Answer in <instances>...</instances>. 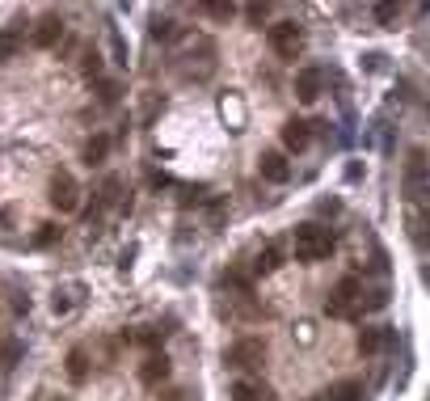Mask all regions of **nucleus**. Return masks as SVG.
<instances>
[{
  "label": "nucleus",
  "mask_w": 430,
  "mask_h": 401,
  "mask_svg": "<svg viewBox=\"0 0 430 401\" xmlns=\"http://www.w3.org/2000/svg\"><path fill=\"white\" fill-rule=\"evenodd\" d=\"M329 254H334L329 228H321V224H300V228H296V258H300V262H321V258H329Z\"/></svg>",
  "instance_id": "1"
},
{
  "label": "nucleus",
  "mask_w": 430,
  "mask_h": 401,
  "mask_svg": "<svg viewBox=\"0 0 430 401\" xmlns=\"http://www.w3.org/2000/svg\"><path fill=\"white\" fill-rule=\"evenodd\" d=\"M359 304H363V283L359 279H342L334 288V296L325 300V313L338 317V321H355L359 317Z\"/></svg>",
  "instance_id": "2"
},
{
  "label": "nucleus",
  "mask_w": 430,
  "mask_h": 401,
  "mask_svg": "<svg viewBox=\"0 0 430 401\" xmlns=\"http://www.w3.org/2000/svg\"><path fill=\"white\" fill-rule=\"evenodd\" d=\"M266 42H270V51L279 59H296L300 47H304V30H300V21H274L266 30Z\"/></svg>",
  "instance_id": "3"
},
{
  "label": "nucleus",
  "mask_w": 430,
  "mask_h": 401,
  "mask_svg": "<svg viewBox=\"0 0 430 401\" xmlns=\"http://www.w3.org/2000/svg\"><path fill=\"white\" fill-rule=\"evenodd\" d=\"M46 199H51V207H55V211H63V216H68V211H76V207H80V186H76V178L59 169V173L51 178V195H46Z\"/></svg>",
  "instance_id": "4"
},
{
  "label": "nucleus",
  "mask_w": 430,
  "mask_h": 401,
  "mask_svg": "<svg viewBox=\"0 0 430 401\" xmlns=\"http://www.w3.org/2000/svg\"><path fill=\"white\" fill-rule=\"evenodd\" d=\"M262 359H266V343H262V338H236V343L228 347V355H224V364H228V368H241V372H245V368H258Z\"/></svg>",
  "instance_id": "5"
},
{
  "label": "nucleus",
  "mask_w": 430,
  "mask_h": 401,
  "mask_svg": "<svg viewBox=\"0 0 430 401\" xmlns=\"http://www.w3.org/2000/svg\"><path fill=\"white\" fill-rule=\"evenodd\" d=\"M258 173H262L270 186H283V182H291V165H287V156H283L279 148H266V152L258 156Z\"/></svg>",
  "instance_id": "6"
},
{
  "label": "nucleus",
  "mask_w": 430,
  "mask_h": 401,
  "mask_svg": "<svg viewBox=\"0 0 430 401\" xmlns=\"http://www.w3.org/2000/svg\"><path fill=\"white\" fill-rule=\"evenodd\" d=\"M397 343L393 326H372V330H359V355H380Z\"/></svg>",
  "instance_id": "7"
},
{
  "label": "nucleus",
  "mask_w": 430,
  "mask_h": 401,
  "mask_svg": "<svg viewBox=\"0 0 430 401\" xmlns=\"http://www.w3.org/2000/svg\"><path fill=\"white\" fill-rule=\"evenodd\" d=\"M321 85H325L321 68H300V72H296V97H300L304 106H312V101L321 97Z\"/></svg>",
  "instance_id": "8"
},
{
  "label": "nucleus",
  "mask_w": 430,
  "mask_h": 401,
  "mask_svg": "<svg viewBox=\"0 0 430 401\" xmlns=\"http://www.w3.org/2000/svg\"><path fill=\"white\" fill-rule=\"evenodd\" d=\"M308 140H312V123L291 118V123L283 127V148H287V152H304V148H308Z\"/></svg>",
  "instance_id": "9"
},
{
  "label": "nucleus",
  "mask_w": 430,
  "mask_h": 401,
  "mask_svg": "<svg viewBox=\"0 0 430 401\" xmlns=\"http://www.w3.org/2000/svg\"><path fill=\"white\" fill-rule=\"evenodd\" d=\"M139 381H144L148 389L165 385V381H169V355H148V359L139 364Z\"/></svg>",
  "instance_id": "10"
},
{
  "label": "nucleus",
  "mask_w": 430,
  "mask_h": 401,
  "mask_svg": "<svg viewBox=\"0 0 430 401\" xmlns=\"http://www.w3.org/2000/svg\"><path fill=\"white\" fill-rule=\"evenodd\" d=\"M59 34H63L59 13H46V17L34 25V47H55V42H59Z\"/></svg>",
  "instance_id": "11"
},
{
  "label": "nucleus",
  "mask_w": 430,
  "mask_h": 401,
  "mask_svg": "<svg viewBox=\"0 0 430 401\" xmlns=\"http://www.w3.org/2000/svg\"><path fill=\"white\" fill-rule=\"evenodd\" d=\"M68 381L72 385H84L89 381V355H84V347H72L68 351Z\"/></svg>",
  "instance_id": "12"
},
{
  "label": "nucleus",
  "mask_w": 430,
  "mask_h": 401,
  "mask_svg": "<svg viewBox=\"0 0 430 401\" xmlns=\"http://www.w3.org/2000/svg\"><path fill=\"white\" fill-rule=\"evenodd\" d=\"M279 266H283V249H279V245H266V249L258 254V262H253L258 275H274Z\"/></svg>",
  "instance_id": "13"
},
{
  "label": "nucleus",
  "mask_w": 430,
  "mask_h": 401,
  "mask_svg": "<svg viewBox=\"0 0 430 401\" xmlns=\"http://www.w3.org/2000/svg\"><path fill=\"white\" fill-rule=\"evenodd\" d=\"M106 152H110V135H93V140H84V165H101Z\"/></svg>",
  "instance_id": "14"
},
{
  "label": "nucleus",
  "mask_w": 430,
  "mask_h": 401,
  "mask_svg": "<svg viewBox=\"0 0 430 401\" xmlns=\"http://www.w3.org/2000/svg\"><path fill=\"white\" fill-rule=\"evenodd\" d=\"M329 401H363V385L359 381H338L329 389Z\"/></svg>",
  "instance_id": "15"
},
{
  "label": "nucleus",
  "mask_w": 430,
  "mask_h": 401,
  "mask_svg": "<svg viewBox=\"0 0 430 401\" xmlns=\"http://www.w3.org/2000/svg\"><path fill=\"white\" fill-rule=\"evenodd\" d=\"M148 34H152V38H173V34H177V21H173V17H152Z\"/></svg>",
  "instance_id": "16"
},
{
  "label": "nucleus",
  "mask_w": 430,
  "mask_h": 401,
  "mask_svg": "<svg viewBox=\"0 0 430 401\" xmlns=\"http://www.w3.org/2000/svg\"><path fill=\"white\" fill-rule=\"evenodd\" d=\"M232 401H262V389L253 381H236L232 385Z\"/></svg>",
  "instance_id": "17"
},
{
  "label": "nucleus",
  "mask_w": 430,
  "mask_h": 401,
  "mask_svg": "<svg viewBox=\"0 0 430 401\" xmlns=\"http://www.w3.org/2000/svg\"><path fill=\"white\" fill-rule=\"evenodd\" d=\"M110 51H114V63H118V68H127V55H131V47H127V38H122L118 30L110 34Z\"/></svg>",
  "instance_id": "18"
},
{
  "label": "nucleus",
  "mask_w": 430,
  "mask_h": 401,
  "mask_svg": "<svg viewBox=\"0 0 430 401\" xmlns=\"http://www.w3.org/2000/svg\"><path fill=\"white\" fill-rule=\"evenodd\" d=\"M118 93H122V89H118V80H97V101H101V106H114V101H118Z\"/></svg>",
  "instance_id": "19"
},
{
  "label": "nucleus",
  "mask_w": 430,
  "mask_h": 401,
  "mask_svg": "<svg viewBox=\"0 0 430 401\" xmlns=\"http://www.w3.org/2000/svg\"><path fill=\"white\" fill-rule=\"evenodd\" d=\"M59 237H63V228H59V224H42V233H34V245H38V249H46V245H55Z\"/></svg>",
  "instance_id": "20"
},
{
  "label": "nucleus",
  "mask_w": 430,
  "mask_h": 401,
  "mask_svg": "<svg viewBox=\"0 0 430 401\" xmlns=\"http://www.w3.org/2000/svg\"><path fill=\"white\" fill-rule=\"evenodd\" d=\"M118 195H122V182L118 178H106V186H101V207H110V203H118Z\"/></svg>",
  "instance_id": "21"
},
{
  "label": "nucleus",
  "mask_w": 430,
  "mask_h": 401,
  "mask_svg": "<svg viewBox=\"0 0 430 401\" xmlns=\"http://www.w3.org/2000/svg\"><path fill=\"white\" fill-rule=\"evenodd\" d=\"M80 59H84V63H80V68H84V76H101V55H97V51H84Z\"/></svg>",
  "instance_id": "22"
},
{
  "label": "nucleus",
  "mask_w": 430,
  "mask_h": 401,
  "mask_svg": "<svg viewBox=\"0 0 430 401\" xmlns=\"http://www.w3.org/2000/svg\"><path fill=\"white\" fill-rule=\"evenodd\" d=\"M68 309H72V296H68V292H55V296H51V313H55V317H63Z\"/></svg>",
  "instance_id": "23"
},
{
  "label": "nucleus",
  "mask_w": 430,
  "mask_h": 401,
  "mask_svg": "<svg viewBox=\"0 0 430 401\" xmlns=\"http://www.w3.org/2000/svg\"><path fill=\"white\" fill-rule=\"evenodd\" d=\"M17 55V34H0V63Z\"/></svg>",
  "instance_id": "24"
},
{
  "label": "nucleus",
  "mask_w": 430,
  "mask_h": 401,
  "mask_svg": "<svg viewBox=\"0 0 430 401\" xmlns=\"http://www.w3.org/2000/svg\"><path fill=\"white\" fill-rule=\"evenodd\" d=\"M376 21L380 25H393L397 21V4H376Z\"/></svg>",
  "instance_id": "25"
},
{
  "label": "nucleus",
  "mask_w": 430,
  "mask_h": 401,
  "mask_svg": "<svg viewBox=\"0 0 430 401\" xmlns=\"http://www.w3.org/2000/svg\"><path fill=\"white\" fill-rule=\"evenodd\" d=\"M410 224H414V237H418L422 245H430V216L422 220V224H418V220H410Z\"/></svg>",
  "instance_id": "26"
},
{
  "label": "nucleus",
  "mask_w": 430,
  "mask_h": 401,
  "mask_svg": "<svg viewBox=\"0 0 430 401\" xmlns=\"http://www.w3.org/2000/svg\"><path fill=\"white\" fill-rule=\"evenodd\" d=\"M245 13H249V21H253V25H262V21H266V13H270V8H266V4H249V8H245Z\"/></svg>",
  "instance_id": "27"
},
{
  "label": "nucleus",
  "mask_w": 430,
  "mask_h": 401,
  "mask_svg": "<svg viewBox=\"0 0 430 401\" xmlns=\"http://www.w3.org/2000/svg\"><path fill=\"white\" fill-rule=\"evenodd\" d=\"M17 355H21V347H17V343H8V347H4V364H0V368H13V364H17Z\"/></svg>",
  "instance_id": "28"
},
{
  "label": "nucleus",
  "mask_w": 430,
  "mask_h": 401,
  "mask_svg": "<svg viewBox=\"0 0 430 401\" xmlns=\"http://www.w3.org/2000/svg\"><path fill=\"white\" fill-rule=\"evenodd\" d=\"M211 17H232V4H207Z\"/></svg>",
  "instance_id": "29"
},
{
  "label": "nucleus",
  "mask_w": 430,
  "mask_h": 401,
  "mask_svg": "<svg viewBox=\"0 0 430 401\" xmlns=\"http://www.w3.org/2000/svg\"><path fill=\"white\" fill-rule=\"evenodd\" d=\"M359 178H363V165H359V161H350V165H346V182H359Z\"/></svg>",
  "instance_id": "30"
},
{
  "label": "nucleus",
  "mask_w": 430,
  "mask_h": 401,
  "mask_svg": "<svg viewBox=\"0 0 430 401\" xmlns=\"http://www.w3.org/2000/svg\"><path fill=\"white\" fill-rule=\"evenodd\" d=\"M160 401H186V389H169Z\"/></svg>",
  "instance_id": "31"
},
{
  "label": "nucleus",
  "mask_w": 430,
  "mask_h": 401,
  "mask_svg": "<svg viewBox=\"0 0 430 401\" xmlns=\"http://www.w3.org/2000/svg\"><path fill=\"white\" fill-rule=\"evenodd\" d=\"M51 401H68V397H51Z\"/></svg>",
  "instance_id": "32"
}]
</instances>
